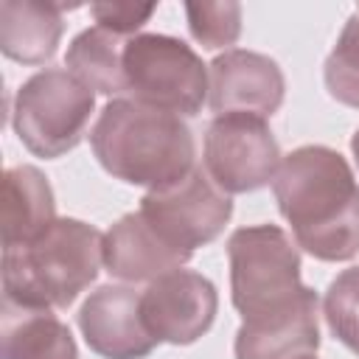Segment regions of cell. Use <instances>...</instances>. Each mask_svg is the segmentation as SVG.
<instances>
[{
    "instance_id": "30bf717a",
    "label": "cell",
    "mask_w": 359,
    "mask_h": 359,
    "mask_svg": "<svg viewBox=\"0 0 359 359\" xmlns=\"http://www.w3.org/2000/svg\"><path fill=\"white\" fill-rule=\"evenodd\" d=\"M208 104L216 115L244 112L272 118L286 95L280 65L255 50L230 48L208 65Z\"/></svg>"
},
{
    "instance_id": "2e32d148",
    "label": "cell",
    "mask_w": 359,
    "mask_h": 359,
    "mask_svg": "<svg viewBox=\"0 0 359 359\" xmlns=\"http://www.w3.org/2000/svg\"><path fill=\"white\" fill-rule=\"evenodd\" d=\"M123 50H126V36H118L101 25H93V28H84L70 42L65 67L76 79H81L93 93L123 98L126 95Z\"/></svg>"
},
{
    "instance_id": "7402d4cb",
    "label": "cell",
    "mask_w": 359,
    "mask_h": 359,
    "mask_svg": "<svg viewBox=\"0 0 359 359\" xmlns=\"http://www.w3.org/2000/svg\"><path fill=\"white\" fill-rule=\"evenodd\" d=\"M294 359H317L314 353H300V356H294Z\"/></svg>"
},
{
    "instance_id": "6da1fadb",
    "label": "cell",
    "mask_w": 359,
    "mask_h": 359,
    "mask_svg": "<svg viewBox=\"0 0 359 359\" xmlns=\"http://www.w3.org/2000/svg\"><path fill=\"white\" fill-rule=\"evenodd\" d=\"M230 297L241 314L236 359H294L320 348V297L300 280V250L278 224L227 238Z\"/></svg>"
},
{
    "instance_id": "277c9868",
    "label": "cell",
    "mask_w": 359,
    "mask_h": 359,
    "mask_svg": "<svg viewBox=\"0 0 359 359\" xmlns=\"http://www.w3.org/2000/svg\"><path fill=\"white\" fill-rule=\"evenodd\" d=\"M104 266V233L81 219H56L39 238L3 247V303L67 309Z\"/></svg>"
},
{
    "instance_id": "ba28073f",
    "label": "cell",
    "mask_w": 359,
    "mask_h": 359,
    "mask_svg": "<svg viewBox=\"0 0 359 359\" xmlns=\"http://www.w3.org/2000/svg\"><path fill=\"white\" fill-rule=\"evenodd\" d=\"M280 160V146L266 118L230 112L208 123L202 168L224 194H250L269 185Z\"/></svg>"
},
{
    "instance_id": "5b68a950",
    "label": "cell",
    "mask_w": 359,
    "mask_h": 359,
    "mask_svg": "<svg viewBox=\"0 0 359 359\" xmlns=\"http://www.w3.org/2000/svg\"><path fill=\"white\" fill-rule=\"evenodd\" d=\"M95 112V93L67 67H45L25 79L14 95L11 126L20 143L45 160L73 151Z\"/></svg>"
},
{
    "instance_id": "ac0fdd59",
    "label": "cell",
    "mask_w": 359,
    "mask_h": 359,
    "mask_svg": "<svg viewBox=\"0 0 359 359\" xmlns=\"http://www.w3.org/2000/svg\"><path fill=\"white\" fill-rule=\"evenodd\" d=\"M323 317L331 334L353 353H359V266L339 272L323 297Z\"/></svg>"
},
{
    "instance_id": "7c38bea8",
    "label": "cell",
    "mask_w": 359,
    "mask_h": 359,
    "mask_svg": "<svg viewBox=\"0 0 359 359\" xmlns=\"http://www.w3.org/2000/svg\"><path fill=\"white\" fill-rule=\"evenodd\" d=\"M191 258L168 247L151 224L132 210L121 216L104 233V266L112 278L126 283H151L168 272H177Z\"/></svg>"
},
{
    "instance_id": "d6986e66",
    "label": "cell",
    "mask_w": 359,
    "mask_h": 359,
    "mask_svg": "<svg viewBox=\"0 0 359 359\" xmlns=\"http://www.w3.org/2000/svg\"><path fill=\"white\" fill-rule=\"evenodd\" d=\"M191 36L208 50H230L241 34V6L238 3H188L185 6Z\"/></svg>"
},
{
    "instance_id": "9a60e30c",
    "label": "cell",
    "mask_w": 359,
    "mask_h": 359,
    "mask_svg": "<svg viewBox=\"0 0 359 359\" xmlns=\"http://www.w3.org/2000/svg\"><path fill=\"white\" fill-rule=\"evenodd\" d=\"M3 359H79L70 328L50 309L3 303Z\"/></svg>"
},
{
    "instance_id": "ffe728a7",
    "label": "cell",
    "mask_w": 359,
    "mask_h": 359,
    "mask_svg": "<svg viewBox=\"0 0 359 359\" xmlns=\"http://www.w3.org/2000/svg\"><path fill=\"white\" fill-rule=\"evenodd\" d=\"M157 11L154 3L149 6H137V3H93L90 6V14L95 20V25L118 34V36H129L135 31H140L151 14Z\"/></svg>"
},
{
    "instance_id": "5bb4252c",
    "label": "cell",
    "mask_w": 359,
    "mask_h": 359,
    "mask_svg": "<svg viewBox=\"0 0 359 359\" xmlns=\"http://www.w3.org/2000/svg\"><path fill=\"white\" fill-rule=\"evenodd\" d=\"M56 222V199L36 165H14L3 174V247L39 238Z\"/></svg>"
},
{
    "instance_id": "52a82bcc",
    "label": "cell",
    "mask_w": 359,
    "mask_h": 359,
    "mask_svg": "<svg viewBox=\"0 0 359 359\" xmlns=\"http://www.w3.org/2000/svg\"><path fill=\"white\" fill-rule=\"evenodd\" d=\"M137 210L168 247L191 258L199 247L222 236L233 216V199L196 165L185 180L149 191Z\"/></svg>"
},
{
    "instance_id": "4fadbf2b",
    "label": "cell",
    "mask_w": 359,
    "mask_h": 359,
    "mask_svg": "<svg viewBox=\"0 0 359 359\" xmlns=\"http://www.w3.org/2000/svg\"><path fill=\"white\" fill-rule=\"evenodd\" d=\"M65 3L3 0L0 3V50L20 65H45L53 59L65 34Z\"/></svg>"
},
{
    "instance_id": "9c48e42d",
    "label": "cell",
    "mask_w": 359,
    "mask_h": 359,
    "mask_svg": "<svg viewBox=\"0 0 359 359\" xmlns=\"http://www.w3.org/2000/svg\"><path fill=\"white\" fill-rule=\"evenodd\" d=\"M140 311L157 342L194 345L210 331L219 311V294L205 275L177 269L140 292Z\"/></svg>"
},
{
    "instance_id": "8fae6325",
    "label": "cell",
    "mask_w": 359,
    "mask_h": 359,
    "mask_svg": "<svg viewBox=\"0 0 359 359\" xmlns=\"http://www.w3.org/2000/svg\"><path fill=\"white\" fill-rule=\"evenodd\" d=\"M84 342L101 359H143L157 348L140 311V292L132 286H101L79 311Z\"/></svg>"
},
{
    "instance_id": "8992f818",
    "label": "cell",
    "mask_w": 359,
    "mask_h": 359,
    "mask_svg": "<svg viewBox=\"0 0 359 359\" xmlns=\"http://www.w3.org/2000/svg\"><path fill=\"white\" fill-rule=\"evenodd\" d=\"M126 98L191 118L208 101V65L199 53L168 34H135L123 50Z\"/></svg>"
},
{
    "instance_id": "3957f363",
    "label": "cell",
    "mask_w": 359,
    "mask_h": 359,
    "mask_svg": "<svg viewBox=\"0 0 359 359\" xmlns=\"http://www.w3.org/2000/svg\"><path fill=\"white\" fill-rule=\"evenodd\" d=\"M90 146L107 174L149 191L168 188L196 168L191 126L174 112L126 95L104 104L90 129Z\"/></svg>"
},
{
    "instance_id": "44dd1931",
    "label": "cell",
    "mask_w": 359,
    "mask_h": 359,
    "mask_svg": "<svg viewBox=\"0 0 359 359\" xmlns=\"http://www.w3.org/2000/svg\"><path fill=\"white\" fill-rule=\"evenodd\" d=\"M351 151H353V160H356V165H359V129H356L353 137H351Z\"/></svg>"
},
{
    "instance_id": "e0dca14e",
    "label": "cell",
    "mask_w": 359,
    "mask_h": 359,
    "mask_svg": "<svg viewBox=\"0 0 359 359\" xmlns=\"http://www.w3.org/2000/svg\"><path fill=\"white\" fill-rule=\"evenodd\" d=\"M323 79L334 101L359 109V11H353L342 25L337 45L325 59Z\"/></svg>"
},
{
    "instance_id": "7a4b0ae2",
    "label": "cell",
    "mask_w": 359,
    "mask_h": 359,
    "mask_svg": "<svg viewBox=\"0 0 359 359\" xmlns=\"http://www.w3.org/2000/svg\"><path fill=\"white\" fill-rule=\"evenodd\" d=\"M272 194L294 244L309 255L337 264L359 252V182L337 149L289 151L278 165Z\"/></svg>"
}]
</instances>
